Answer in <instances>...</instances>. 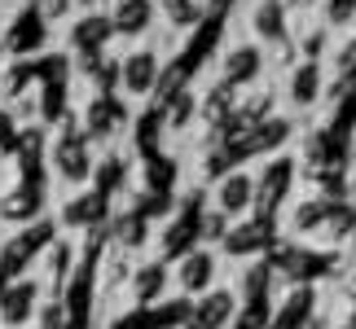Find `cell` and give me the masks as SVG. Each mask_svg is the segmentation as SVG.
<instances>
[{"label": "cell", "instance_id": "6da1fadb", "mask_svg": "<svg viewBox=\"0 0 356 329\" xmlns=\"http://www.w3.org/2000/svg\"><path fill=\"white\" fill-rule=\"evenodd\" d=\"M255 202V180L251 176H242V171H234V176H225V185H220V211L225 215H238V211H246Z\"/></svg>", "mask_w": 356, "mask_h": 329}, {"label": "cell", "instance_id": "7a4b0ae2", "mask_svg": "<svg viewBox=\"0 0 356 329\" xmlns=\"http://www.w3.org/2000/svg\"><path fill=\"white\" fill-rule=\"evenodd\" d=\"M211 272H216V259L207 255V251H194V255H185V264H181V290H189V294H198V290H207L211 285Z\"/></svg>", "mask_w": 356, "mask_h": 329}, {"label": "cell", "instance_id": "3957f363", "mask_svg": "<svg viewBox=\"0 0 356 329\" xmlns=\"http://www.w3.org/2000/svg\"><path fill=\"white\" fill-rule=\"evenodd\" d=\"M154 75H159V58H154V53H132V58L123 62V88H128V92H149Z\"/></svg>", "mask_w": 356, "mask_h": 329}, {"label": "cell", "instance_id": "277c9868", "mask_svg": "<svg viewBox=\"0 0 356 329\" xmlns=\"http://www.w3.org/2000/svg\"><path fill=\"white\" fill-rule=\"evenodd\" d=\"M31 312H35V285H13V290L5 294V303H0V321L22 325Z\"/></svg>", "mask_w": 356, "mask_h": 329}, {"label": "cell", "instance_id": "5b68a950", "mask_svg": "<svg viewBox=\"0 0 356 329\" xmlns=\"http://www.w3.org/2000/svg\"><path fill=\"white\" fill-rule=\"evenodd\" d=\"M40 40H44L40 13H26V18L13 22V31H9V49H13V53H31V49H40Z\"/></svg>", "mask_w": 356, "mask_h": 329}, {"label": "cell", "instance_id": "8992f818", "mask_svg": "<svg viewBox=\"0 0 356 329\" xmlns=\"http://www.w3.org/2000/svg\"><path fill=\"white\" fill-rule=\"evenodd\" d=\"M115 26L123 35H136V31H145L149 26V0H123L119 5V18H115Z\"/></svg>", "mask_w": 356, "mask_h": 329}, {"label": "cell", "instance_id": "52a82bcc", "mask_svg": "<svg viewBox=\"0 0 356 329\" xmlns=\"http://www.w3.org/2000/svg\"><path fill=\"white\" fill-rule=\"evenodd\" d=\"M106 35H111V22L106 18H84L75 26V49H97Z\"/></svg>", "mask_w": 356, "mask_h": 329}, {"label": "cell", "instance_id": "ba28073f", "mask_svg": "<svg viewBox=\"0 0 356 329\" xmlns=\"http://www.w3.org/2000/svg\"><path fill=\"white\" fill-rule=\"evenodd\" d=\"M255 66H259V53L255 49H238L234 58H229V79H238V84H242V79L255 75Z\"/></svg>", "mask_w": 356, "mask_h": 329}, {"label": "cell", "instance_id": "9c48e42d", "mask_svg": "<svg viewBox=\"0 0 356 329\" xmlns=\"http://www.w3.org/2000/svg\"><path fill=\"white\" fill-rule=\"evenodd\" d=\"M317 84H321V75H317V66H299L295 71V101H312L317 97Z\"/></svg>", "mask_w": 356, "mask_h": 329}, {"label": "cell", "instance_id": "30bf717a", "mask_svg": "<svg viewBox=\"0 0 356 329\" xmlns=\"http://www.w3.org/2000/svg\"><path fill=\"white\" fill-rule=\"evenodd\" d=\"M255 26H259V35H264V40H282V9L277 5H259Z\"/></svg>", "mask_w": 356, "mask_h": 329}, {"label": "cell", "instance_id": "8fae6325", "mask_svg": "<svg viewBox=\"0 0 356 329\" xmlns=\"http://www.w3.org/2000/svg\"><path fill=\"white\" fill-rule=\"evenodd\" d=\"M225 312H229V294H211L207 307H198V325L202 329H216V325L225 321Z\"/></svg>", "mask_w": 356, "mask_h": 329}, {"label": "cell", "instance_id": "7c38bea8", "mask_svg": "<svg viewBox=\"0 0 356 329\" xmlns=\"http://www.w3.org/2000/svg\"><path fill=\"white\" fill-rule=\"evenodd\" d=\"M159 285H163V268H141L136 272V298H154L159 294Z\"/></svg>", "mask_w": 356, "mask_h": 329}, {"label": "cell", "instance_id": "4fadbf2b", "mask_svg": "<svg viewBox=\"0 0 356 329\" xmlns=\"http://www.w3.org/2000/svg\"><path fill=\"white\" fill-rule=\"evenodd\" d=\"M356 13V0H330V5H325V18L330 22H348Z\"/></svg>", "mask_w": 356, "mask_h": 329}, {"label": "cell", "instance_id": "5bb4252c", "mask_svg": "<svg viewBox=\"0 0 356 329\" xmlns=\"http://www.w3.org/2000/svg\"><path fill=\"white\" fill-rule=\"evenodd\" d=\"M339 71L356 75V44H348V53H339Z\"/></svg>", "mask_w": 356, "mask_h": 329}, {"label": "cell", "instance_id": "9a60e30c", "mask_svg": "<svg viewBox=\"0 0 356 329\" xmlns=\"http://www.w3.org/2000/svg\"><path fill=\"white\" fill-rule=\"evenodd\" d=\"M62 321H66V317H62V307H58V303L44 307V329H62Z\"/></svg>", "mask_w": 356, "mask_h": 329}]
</instances>
